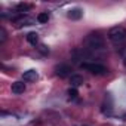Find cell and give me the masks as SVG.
Returning <instances> with one entry per match:
<instances>
[{"mask_svg":"<svg viewBox=\"0 0 126 126\" xmlns=\"http://www.w3.org/2000/svg\"><path fill=\"white\" fill-rule=\"evenodd\" d=\"M85 49L89 50V52H98V50H102L104 46H105V39L104 36L99 33V31H92L86 36L85 39Z\"/></svg>","mask_w":126,"mask_h":126,"instance_id":"6da1fadb","label":"cell"},{"mask_svg":"<svg viewBox=\"0 0 126 126\" xmlns=\"http://www.w3.org/2000/svg\"><path fill=\"white\" fill-rule=\"evenodd\" d=\"M108 40L114 45V46H120L126 42V28L122 25H116L111 27L108 30Z\"/></svg>","mask_w":126,"mask_h":126,"instance_id":"7a4b0ae2","label":"cell"},{"mask_svg":"<svg viewBox=\"0 0 126 126\" xmlns=\"http://www.w3.org/2000/svg\"><path fill=\"white\" fill-rule=\"evenodd\" d=\"M80 67H82L83 70H86V71L95 74V76H102V74H105V73L108 71L107 67L102 65V64H99V62H82Z\"/></svg>","mask_w":126,"mask_h":126,"instance_id":"3957f363","label":"cell"},{"mask_svg":"<svg viewBox=\"0 0 126 126\" xmlns=\"http://www.w3.org/2000/svg\"><path fill=\"white\" fill-rule=\"evenodd\" d=\"M70 73H71V67L68 64H58L55 67V74L59 76V77H62V79L70 76Z\"/></svg>","mask_w":126,"mask_h":126,"instance_id":"277c9868","label":"cell"},{"mask_svg":"<svg viewBox=\"0 0 126 126\" xmlns=\"http://www.w3.org/2000/svg\"><path fill=\"white\" fill-rule=\"evenodd\" d=\"M37 79H39V73H37L36 70H27V71H24V74H22V80H24V82H28V83L36 82Z\"/></svg>","mask_w":126,"mask_h":126,"instance_id":"5b68a950","label":"cell"},{"mask_svg":"<svg viewBox=\"0 0 126 126\" xmlns=\"http://www.w3.org/2000/svg\"><path fill=\"white\" fill-rule=\"evenodd\" d=\"M11 91H12L14 95H21L25 91V83L24 82H14L12 86H11Z\"/></svg>","mask_w":126,"mask_h":126,"instance_id":"8992f818","label":"cell"},{"mask_svg":"<svg viewBox=\"0 0 126 126\" xmlns=\"http://www.w3.org/2000/svg\"><path fill=\"white\" fill-rule=\"evenodd\" d=\"M67 16H68L70 19H73V21H79V19L83 16V11H82L80 8H74V9H71V11L67 14Z\"/></svg>","mask_w":126,"mask_h":126,"instance_id":"52a82bcc","label":"cell"},{"mask_svg":"<svg viewBox=\"0 0 126 126\" xmlns=\"http://www.w3.org/2000/svg\"><path fill=\"white\" fill-rule=\"evenodd\" d=\"M70 83H71V88H77L83 83V77L80 74H73L70 77Z\"/></svg>","mask_w":126,"mask_h":126,"instance_id":"ba28073f","label":"cell"},{"mask_svg":"<svg viewBox=\"0 0 126 126\" xmlns=\"http://www.w3.org/2000/svg\"><path fill=\"white\" fill-rule=\"evenodd\" d=\"M27 42H28L30 45L36 46V45L39 43V36H37V33H28V34H27Z\"/></svg>","mask_w":126,"mask_h":126,"instance_id":"9c48e42d","label":"cell"},{"mask_svg":"<svg viewBox=\"0 0 126 126\" xmlns=\"http://www.w3.org/2000/svg\"><path fill=\"white\" fill-rule=\"evenodd\" d=\"M31 8H33V5H28V3H19V5L16 6V11H18V12H19V14L22 15L24 12H27V11H30Z\"/></svg>","mask_w":126,"mask_h":126,"instance_id":"30bf717a","label":"cell"},{"mask_svg":"<svg viewBox=\"0 0 126 126\" xmlns=\"http://www.w3.org/2000/svg\"><path fill=\"white\" fill-rule=\"evenodd\" d=\"M47 21H49V14L47 12H40L37 15V22L39 24H46Z\"/></svg>","mask_w":126,"mask_h":126,"instance_id":"8fae6325","label":"cell"},{"mask_svg":"<svg viewBox=\"0 0 126 126\" xmlns=\"http://www.w3.org/2000/svg\"><path fill=\"white\" fill-rule=\"evenodd\" d=\"M6 39H8V33H6L5 27H0V43L3 45L6 42Z\"/></svg>","mask_w":126,"mask_h":126,"instance_id":"7c38bea8","label":"cell"},{"mask_svg":"<svg viewBox=\"0 0 126 126\" xmlns=\"http://www.w3.org/2000/svg\"><path fill=\"white\" fill-rule=\"evenodd\" d=\"M37 49H39V52H40V53H43V55H47V53H49V47H47V46H45V45H39V47H37Z\"/></svg>","mask_w":126,"mask_h":126,"instance_id":"4fadbf2b","label":"cell"},{"mask_svg":"<svg viewBox=\"0 0 126 126\" xmlns=\"http://www.w3.org/2000/svg\"><path fill=\"white\" fill-rule=\"evenodd\" d=\"M68 95H70V98H76L77 96V89L76 88H70L68 89Z\"/></svg>","mask_w":126,"mask_h":126,"instance_id":"5bb4252c","label":"cell"},{"mask_svg":"<svg viewBox=\"0 0 126 126\" xmlns=\"http://www.w3.org/2000/svg\"><path fill=\"white\" fill-rule=\"evenodd\" d=\"M122 58H123V64L126 65V47L122 50Z\"/></svg>","mask_w":126,"mask_h":126,"instance_id":"9a60e30c","label":"cell"}]
</instances>
